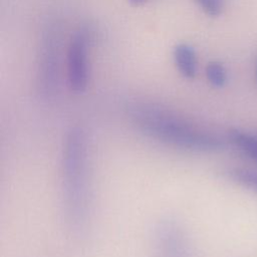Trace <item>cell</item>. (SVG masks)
Here are the masks:
<instances>
[{"label":"cell","mask_w":257,"mask_h":257,"mask_svg":"<svg viewBox=\"0 0 257 257\" xmlns=\"http://www.w3.org/2000/svg\"><path fill=\"white\" fill-rule=\"evenodd\" d=\"M196 5L209 17L221 16L226 8L227 0H193Z\"/></svg>","instance_id":"obj_9"},{"label":"cell","mask_w":257,"mask_h":257,"mask_svg":"<svg viewBox=\"0 0 257 257\" xmlns=\"http://www.w3.org/2000/svg\"><path fill=\"white\" fill-rule=\"evenodd\" d=\"M174 63L179 73L187 79H194L198 72V56L195 48L186 42L175 45L173 49Z\"/></svg>","instance_id":"obj_5"},{"label":"cell","mask_w":257,"mask_h":257,"mask_svg":"<svg viewBox=\"0 0 257 257\" xmlns=\"http://www.w3.org/2000/svg\"><path fill=\"white\" fill-rule=\"evenodd\" d=\"M95 40L92 25H80L70 36L66 54V81L74 93H83L90 81V49Z\"/></svg>","instance_id":"obj_4"},{"label":"cell","mask_w":257,"mask_h":257,"mask_svg":"<svg viewBox=\"0 0 257 257\" xmlns=\"http://www.w3.org/2000/svg\"><path fill=\"white\" fill-rule=\"evenodd\" d=\"M227 175L233 182L257 194V171L246 168H231L227 171Z\"/></svg>","instance_id":"obj_7"},{"label":"cell","mask_w":257,"mask_h":257,"mask_svg":"<svg viewBox=\"0 0 257 257\" xmlns=\"http://www.w3.org/2000/svg\"><path fill=\"white\" fill-rule=\"evenodd\" d=\"M133 6H142L150 2L151 0H127Z\"/></svg>","instance_id":"obj_10"},{"label":"cell","mask_w":257,"mask_h":257,"mask_svg":"<svg viewBox=\"0 0 257 257\" xmlns=\"http://www.w3.org/2000/svg\"><path fill=\"white\" fill-rule=\"evenodd\" d=\"M254 71H255V80L257 83V57L255 59V65H254Z\"/></svg>","instance_id":"obj_11"},{"label":"cell","mask_w":257,"mask_h":257,"mask_svg":"<svg viewBox=\"0 0 257 257\" xmlns=\"http://www.w3.org/2000/svg\"><path fill=\"white\" fill-rule=\"evenodd\" d=\"M255 133H256V135H257V132H255Z\"/></svg>","instance_id":"obj_12"},{"label":"cell","mask_w":257,"mask_h":257,"mask_svg":"<svg viewBox=\"0 0 257 257\" xmlns=\"http://www.w3.org/2000/svg\"><path fill=\"white\" fill-rule=\"evenodd\" d=\"M205 75L208 82L215 88H222L228 81L226 66L219 60H212L205 67Z\"/></svg>","instance_id":"obj_8"},{"label":"cell","mask_w":257,"mask_h":257,"mask_svg":"<svg viewBox=\"0 0 257 257\" xmlns=\"http://www.w3.org/2000/svg\"><path fill=\"white\" fill-rule=\"evenodd\" d=\"M127 114L142 134L177 149L212 153L222 150L225 146L224 139L214 131L159 104L135 102L128 106Z\"/></svg>","instance_id":"obj_1"},{"label":"cell","mask_w":257,"mask_h":257,"mask_svg":"<svg viewBox=\"0 0 257 257\" xmlns=\"http://www.w3.org/2000/svg\"><path fill=\"white\" fill-rule=\"evenodd\" d=\"M61 28L57 21H47L39 33L36 54V85L44 98L55 95L59 86Z\"/></svg>","instance_id":"obj_3"},{"label":"cell","mask_w":257,"mask_h":257,"mask_svg":"<svg viewBox=\"0 0 257 257\" xmlns=\"http://www.w3.org/2000/svg\"><path fill=\"white\" fill-rule=\"evenodd\" d=\"M227 140L244 156L257 164V135L255 132L233 128L228 132Z\"/></svg>","instance_id":"obj_6"},{"label":"cell","mask_w":257,"mask_h":257,"mask_svg":"<svg viewBox=\"0 0 257 257\" xmlns=\"http://www.w3.org/2000/svg\"><path fill=\"white\" fill-rule=\"evenodd\" d=\"M85 130L71 126L65 134L61 150V174L64 207L69 222L81 227L89 207V144Z\"/></svg>","instance_id":"obj_2"}]
</instances>
